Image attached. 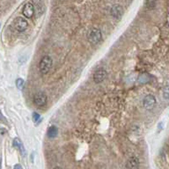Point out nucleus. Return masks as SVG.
I'll return each mask as SVG.
<instances>
[{
  "label": "nucleus",
  "mask_w": 169,
  "mask_h": 169,
  "mask_svg": "<svg viewBox=\"0 0 169 169\" xmlns=\"http://www.w3.org/2000/svg\"><path fill=\"white\" fill-rule=\"evenodd\" d=\"M52 64H53V61H52V58H51L50 56H49V55L43 56L41 58L40 64H39L40 71L42 74H47L50 71Z\"/></svg>",
  "instance_id": "1"
},
{
  "label": "nucleus",
  "mask_w": 169,
  "mask_h": 169,
  "mask_svg": "<svg viewBox=\"0 0 169 169\" xmlns=\"http://www.w3.org/2000/svg\"><path fill=\"white\" fill-rule=\"evenodd\" d=\"M102 38L101 31L99 28H92L87 34V39L92 44H97Z\"/></svg>",
  "instance_id": "2"
},
{
  "label": "nucleus",
  "mask_w": 169,
  "mask_h": 169,
  "mask_svg": "<svg viewBox=\"0 0 169 169\" xmlns=\"http://www.w3.org/2000/svg\"><path fill=\"white\" fill-rule=\"evenodd\" d=\"M14 28L18 32H24L28 27V21L22 17H17L13 20Z\"/></svg>",
  "instance_id": "3"
},
{
  "label": "nucleus",
  "mask_w": 169,
  "mask_h": 169,
  "mask_svg": "<svg viewBox=\"0 0 169 169\" xmlns=\"http://www.w3.org/2000/svg\"><path fill=\"white\" fill-rule=\"evenodd\" d=\"M47 101H48L47 95L42 92H39L35 93V95L34 97V102L39 108L45 106L47 104Z\"/></svg>",
  "instance_id": "4"
},
{
  "label": "nucleus",
  "mask_w": 169,
  "mask_h": 169,
  "mask_svg": "<svg viewBox=\"0 0 169 169\" xmlns=\"http://www.w3.org/2000/svg\"><path fill=\"white\" fill-rule=\"evenodd\" d=\"M156 103V99L152 94H148L145 97L144 101H143V105L144 108L147 110L152 109L154 108Z\"/></svg>",
  "instance_id": "5"
},
{
  "label": "nucleus",
  "mask_w": 169,
  "mask_h": 169,
  "mask_svg": "<svg viewBox=\"0 0 169 169\" xmlns=\"http://www.w3.org/2000/svg\"><path fill=\"white\" fill-rule=\"evenodd\" d=\"M106 77H107V71L105 70L104 69H99L93 74V80L95 83L99 84V83L104 81Z\"/></svg>",
  "instance_id": "6"
},
{
  "label": "nucleus",
  "mask_w": 169,
  "mask_h": 169,
  "mask_svg": "<svg viewBox=\"0 0 169 169\" xmlns=\"http://www.w3.org/2000/svg\"><path fill=\"white\" fill-rule=\"evenodd\" d=\"M22 14L26 18H32L34 14V7L32 3H27L26 5H24L22 10Z\"/></svg>",
  "instance_id": "7"
},
{
  "label": "nucleus",
  "mask_w": 169,
  "mask_h": 169,
  "mask_svg": "<svg viewBox=\"0 0 169 169\" xmlns=\"http://www.w3.org/2000/svg\"><path fill=\"white\" fill-rule=\"evenodd\" d=\"M110 13L114 18H119L124 14V9L120 5H114L112 6V8L110 10Z\"/></svg>",
  "instance_id": "8"
},
{
  "label": "nucleus",
  "mask_w": 169,
  "mask_h": 169,
  "mask_svg": "<svg viewBox=\"0 0 169 169\" xmlns=\"http://www.w3.org/2000/svg\"><path fill=\"white\" fill-rule=\"evenodd\" d=\"M139 164V160L136 157H132L127 162V167L129 169H137Z\"/></svg>",
  "instance_id": "9"
},
{
  "label": "nucleus",
  "mask_w": 169,
  "mask_h": 169,
  "mask_svg": "<svg viewBox=\"0 0 169 169\" xmlns=\"http://www.w3.org/2000/svg\"><path fill=\"white\" fill-rule=\"evenodd\" d=\"M13 146L18 148V150L20 151V152L22 153L23 156H26V152H25V149H24V147H23L22 143L20 142V140H19L18 138H15L13 140Z\"/></svg>",
  "instance_id": "10"
},
{
  "label": "nucleus",
  "mask_w": 169,
  "mask_h": 169,
  "mask_svg": "<svg viewBox=\"0 0 169 169\" xmlns=\"http://www.w3.org/2000/svg\"><path fill=\"white\" fill-rule=\"evenodd\" d=\"M57 134H58V129L57 127H55V126H51L48 129V137H50V138H54L57 136Z\"/></svg>",
  "instance_id": "11"
},
{
  "label": "nucleus",
  "mask_w": 169,
  "mask_h": 169,
  "mask_svg": "<svg viewBox=\"0 0 169 169\" xmlns=\"http://www.w3.org/2000/svg\"><path fill=\"white\" fill-rule=\"evenodd\" d=\"M157 0H146L145 2V6L148 10H152L155 8Z\"/></svg>",
  "instance_id": "12"
},
{
  "label": "nucleus",
  "mask_w": 169,
  "mask_h": 169,
  "mask_svg": "<svg viewBox=\"0 0 169 169\" xmlns=\"http://www.w3.org/2000/svg\"><path fill=\"white\" fill-rule=\"evenodd\" d=\"M24 85H25V81L23 80L22 78H18L16 80V87L18 90H22L24 88Z\"/></svg>",
  "instance_id": "13"
},
{
  "label": "nucleus",
  "mask_w": 169,
  "mask_h": 169,
  "mask_svg": "<svg viewBox=\"0 0 169 169\" xmlns=\"http://www.w3.org/2000/svg\"><path fill=\"white\" fill-rule=\"evenodd\" d=\"M163 96L165 97V99L169 100V85L164 88V90H163Z\"/></svg>",
  "instance_id": "14"
},
{
  "label": "nucleus",
  "mask_w": 169,
  "mask_h": 169,
  "mask_svg": "<svg viewBox=\"0 0 169 169\" xmlns=\"http://www.w3.org/2000/svg\"><path fill=\"white\" fill-rule=\"evenodd\" d=\"M32 117H33V121L35 123V122H37V121H39L40 120V118H41V116H40V114H38V113H33V115H32Z\"/></svg>",
  "instance_id": "15"
},
{
  "label": "nucleus",
  "mask_w": 169,
  "mask_h": 169,
  "mask_svg": "<svg viewBox=\"0 0 169 169\" xmlns=\"http://www.w3.org/2000/svg\"><path fill=\"white\" fill-rule=\"evenodd\" d=\"M13 169H22V167H21V166H20V165L17 164L14 166Z\"/></svg>",
  "instance_id": "16"
},
{
  "label": "nucleus",
  "mask_w": 169,
  "mask_h": 169,
  "mask_svg": "<svg viewBox=\"0 0 169 169\" xmlns=\"http://www.w3.org/2000/svg\"><path fill=\"white\" fill-rule=\"evenodd\" d=\"M3 120H5V117H4V115L3 114L0 112V121H3Z\"/></svg>",
  "instance_id": "17"
},
{
  "label": "nucleus",
  "mask_w": 169,
  "mask_h": 169,
  "mask_svg": "<svg viewBox=\"0 0 169 169\" xmlns=\"http://www.w3.org/2000/svg\"><path fill=\"white\" fill-rule=\"evenodd\" d=\"M54 169H62V168H61V167H59V166H56V167H55Z\"/></svg>",
  "instance_id": "18"
},
{
  "label": "nucleus",
  "mask_w": 169,
  "mask_h": 169,
  "mask_svg": "<svg viewBox=\"0 0 169 169\" xmlns=\"http://www.w3.org/2000/svg\"><path fill=\"white\" fill-rule=\"evenodd\" d=\"M0 167H1V161H0Z\"/></svg>",
  "instance_id": "19"
}]
</instances>
